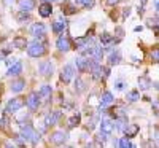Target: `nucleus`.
<instances>
[{
  "label": "nucleus",
  "instance_id": "nucleus-1",
  "mask_svg": "<svg viewBox=\"0 0 159 148\" xmlns=\"http://www.w3.org/2000/svg\"><path fill=\"white\" fill-rule=\"evenodd\" d=\"M27 54L30 58H35V59L45 56L46 54V42H45V40H42V38H38V40H35V42H32L27 46Z\"/></svg>",
  "mask_w": 159,
  "mask_h": 148
},
{
  "label": "nucleus",
  "instance_id": "nucleus-2",
  "mask_svg": "<svg viewBox=\"0 0 159 148\" xmlns=\"http://www.w3.org/2000/svg\"><path fill=\"white\" fill-rule=\"evenodd\" d=\"M19 136H21L25 142H30L32 145H37V142L40 140V132H37L30 123L21 124V134H19Z\"/></svg>",
  "mask_w": 159,
  "mask_h": 148
},
{
  "label": "nucleus",
  "instance_id": "nucleus-3",
  "mask_svg": "<svg viewBox=\"0 0 159 148\" xmlns=\"http://www.w3.org/2000/svg\"><path fill=\"white\" fill-rule=\"evenodd\" d=\"M25 105V97H22V96H19V97H13V99H10L8 102H7V105H5V112L7 113H10V115H13V113H19L21 110H22V107Z\"/></svg>",
  "mask_w": 159,
  "mask_h": 148
},
{
  "label": "nucleus",
  "instance_id": "nucleus-4",
  "mask_svg": "<svg viewBox=\"0 0 159 148\" xmlns=\"http://www.w3.org/2000/svg\"><path fill=\"white\" fill-rule=\"evenodd\" d=\"M73 76H75L73 65H72V64H65L64 69H62V72H61V81H62L64 85H69L72 80H73Z\"/></svg>",
  "mask_w": 159,
  "mask_h": 148
},
{
  "label": "nucleus",
  "instance_id": "nucleus-5",
  "mask_svg": "<svg viewBox=\"0 0 159 148\" xmlns=\"http://www.w3.org/2000/svg\"><path fill=\"white\" fill-rule=\"evenodd\" d=\"M25 107L30 112H37L40 107V94L38 92H30L27 97H25Z\"/></svg>",
  "mask_w": 159,
  "mask_h": 148
},
{
  "label": "nucleus",
  "instance_id": "nucleus-6",
  "mask_svg": "<svg viewBox=\"0 0 159 148\" xmlns=\"http://www.w3.org/2000/svg\"><path fill=\"white\" fill-rule=\"evenodd\" d=\"M67 139H69V136H67V132H64V131H54L49 136V142L52 145H56V146L64 145L65 142H67Z\"/></svg>",
  "mask_w": 159,
  "mask_h": 148
},
{
  "label": "nucleus",
  "instance_id": "nucleus-7",
  "mask_svg": "<svg viewBox=\"0 0 159 148\" xmlns=\"http://www.w3.org/2000/svg\"><path fill=\"white\" fill-rule=\"evenodd\" d=\"M56 48L61 53H67L72 49V43H70V38L67 35H59L57 37V42H56Z\"/></svg>",
  "mask_w": 159,
  "mask_h": 148
},
{
  "label": "nucleus",
  "instance_id": "nucleus-8",
  "mask_svg": "<svg viewBox=\"0 0 159 148\" xmlns=\"http://www.w3.org/2000/svg\"><path fill=\"white\" fill-rule=\"evenodd\" d=\"M38 72L42 76H51L52 72H54V65H52L51 61H42L38 64Z\"/></svg>",
  "mask_w": 159,
  "mask_h": 148
},
{
  "label": "nucleus",
  "instance_id": "nucleus-9",
  "mask_svg": "<svg viewBox=\"0 0 159 148\" xmlns=\"http://www.w3.org/2000/svg\"><path fill=\"white\" fill-rule=\"evenodd\" d=\"M30 34L35 37V38H43L45 34H46V27L43 22H34L32 27H30Z\"/></svg>",
  "mask_w": 159,
  "mask_h": 148
},
{
  "label": "nucleus",
  "instance_id": "nucleus-10",
  "mask_svg": "<svg viewBox=\"0 0 159 148\" xmlns=\"http://www.w3.org/2000/svg\"><path fill=\"white\" fill-rule=\"evenodd\" d=\"M59 118H61V112L51 110V112H48L46 116H45V124H46V126H54V124H57Z\"/></svg>",
  "mask_w": 159,
  "mask_h": 148
},
{
  "label": "nucleus",
  "instance_id": "nucleus-11",
  "mask_svg": "<svg viewBox=\"0 0 159 148\" xmlns=\"http://www.w3.org/2000/svg\"><path fill=\"white\" fill-rule=\"evenodd\" d=\"M65 27H67V21L65 19H57V21L51 22V30H52V34H56V35L62 34Z\"/></svg>",
  "mask_w": 159,
  "mask_h": 148
},
{
  "label": "nucleus",
  "instance_id": "nucleus-12",
  "mask_svg": "<svg viewBox=\"0 0 159 148\" xmlns=\"http://www.w3.org/2000/svg\"><path fill=\"white\" fill-rule=\"evenodd\" d=\"M100 131L102 132H105V134H110L115 131V126H113V119H110V118H102V121H100Z\"/></svg>",
  "mask_w": 159,
  "mask_h": 148
},
{
  "label": "nucleus",
  "instance_id": "nucleus-13",
  "mask_svg": "<svg viewBox=\"0 0 159 148\" xmlns=\"http://www.w3.org/2000/svg\"><path fill=\"white\" fill-rule=\"evenodd\" d=\"M22 73V61H16L11 67H8V72H7V76H18Z\"/></svg>",
  "mask_w": 159,
  "mask_h": 148
},
{
  "label": "nucleus",
  "instance_id": "nucleus-14",
  "mask_svg": "<svg viewBox=\"0 0 159 148\" xmlns=\"http://www.w3.org/2000/svg\"><path fill=\"white\" fill-rule=\"evenodd\" d=\"M115 102V97H113V94L110 91H103L102 92V96H100V107L102 109H105V107H108Z\"/></svg>",
  "mask_w": 159,
  "mask_h": 148
},
{
  "label": "nucleus",
  "instance_id": "nucleus-15",
  "mask_svg": "<svg viewBox=\"0 0 159 148\" xmlns=\"http://www.w3.org/2000/svg\"><path fill=\"white\" fill-rule=\"evenodd\" d=\"M25 88V80L24 78H18V80H13L10 83V89L11 92H21Z\"/></svg>",
  "mask_w": 159,
  "mask_h": 148
},
{
  "label": "nucleus",
  "instance_id": "nucleus-16",
  "mask_svg": "<svg viewBox=\"0 0 159 148\" xmlns=\"http://www.w3.org/2000/svg\"><path fill=\"white\" fill-rule=\"evenodd\" d=\"M123 61V56H121V51L119 49H115L110 53V56H108V65H118V64H121Z\"/></svg>",
  "mask_w": 159,
  "mask_h": 148
},
{
  "label": "nucleus",
  "instance_id": "nucleus-17",
  "mask_svg": "<svg viewBox=\"0 0 159 148\" xmlns=\"http://www.w3.org/2000/svg\"><path fill=\"white\" fill-rule=\"evenodd\" d=\"M38 94L40 97L45 99V100H49L51 99V94H52V86L51 85H42L38 89Z\"/></svg>",
  "mask_w": 159,
  "mask_h": 148
},
{
  "label": "nucleus",
  "instance_id": "nucleus-18",
  "mask_svg": "<svg viewBox=\"0 0 159 148\" xmlns=\"http://www.w3.org/2000/svg\"><path fill=\"white\" fill-rule=\"evenodd\" d=\"M38 15L42 18H49L52 15V5L51 3H42L38 7Z\"/></svg>",
  "mask_w": 159,
  "mask_h": 148
},
{
  "label": "nucleus",
  "instance_id": "nucleus-19",
  "mask_svg": "<svg viewBox=\"0 0 159 148\" xmlns=\"http://www.w3.org/2000/svg\"><path fill=\"white\" fill-rule=\"evenodd\" d=\"M139 131H140V126H139V124L130 123V124H127V127L124 129V134H126V137L132 139V137H135L137 134H139Z\"/></svg>",
  "mask_w": 159,
  "mask_h": 148
},
{
  "label": "nucleus",
  "instance_id": "nucleus-20",
  "mask_svg": "<svg viewBox=\"0 0 159 148\" xmlns=\"http://www.w3.org/2000/svg\"><path fill=\"white\" fill-rule=\"evenodd\" d=\"M18 5L21 8V11H32L35 8V0H18Z\"/></svg>",
  "mask_w": 159,
  "mask_h": 148
},
{
  "label": "nucleus",
  "instance_id": "nucleus-21",
  "mask_svg": "<svg viewBox=\"0 0 159 148\" xmlns=\"http://www.w3.org/2000/svg\"><path fill=\"white\" fill-rule=\"evenodd\" d=\"M151 85H153V81H151L148 76H140V78H139V88H140V91H147V89H150Z\"/></svg>",
  "mask_w": 159,
  "mask_h": 148
},
{
  "label": "nucleus",
  "instance_id": "nucleus-22",
  "mask_svg": "<svg viewBox=\"0 0 159 148\" xmlns=\"http://www.w3.org/2000/svg\"><path fill=\"white\" fill-rule=\"evenodd\" d=\"M13 46H16L18 49H24L25 46H29V43L25 40V37H15L13 38Z\"/></svg>",
  "mask_w": 159,
  "mask_h": 148
},
{
  "label": "nucleus",
  "instance_id": "nucleus-23",
  "mask_svg": "<svg viewBox=\"0 0 159 148\" xmlns=\"http://www.w3.org/2000/svg\"><path fill=\"white\" fill-rule=\"evenodd\" d=\"M103 51H105V48H103V46H96L91 59H94L96 62H99V64H100V61L103 59Z\"/></svg>",
  "mask_w": 159,
  "mask_h": 148
},
{
  "label": "nucleus",
  "instance_id": "nucleus-24",
  "mask_svg": "<svg viewBox=\"0 0 159 148\" xmlns=\"http://www.w3.org/2000/svg\"><path fill=\"white\" fill-rule=\"evenodd\" d=\"M75 7L80 8H92L94 7V0H73Z\"/></svg>",
  "mask_w": 159,
  "mask_h": 148
},
{
  "label": "nucleus",
  "instance_id": "nucleus-25",
  "mask_svg": "<svg viewBox=\"0 0 159 148\" xmlns=\"http://www.w3.org/2000/svg\"><path fill=\"white\" fill-rule=\"evenodd\" d=\"M100 43H102V46H110V45H113V37H111L110 34H107V32H103V34L100 35Z\"/></svg>",
  "mask_w": 159,
  "mask_h": 148
},
{
  "label": "nucleus",
  "instance_id": "nucleus-26",
  "mask_svg": "<svg viewBox=\"0 0 159 148\" xmlns=\"http://www.w3.org/2000/svg\"><path fill=\"white\" fill-rule=\"evenodd\" d=\"M139 99H140V92H139L137 89L129 91V92L126 94V100H127V102H130V104H132V102H137Z\"/></svg>",
  "mask_w": 159,
  "mask_h": 148
},
{
  "label": "nucleus",
  "instance_id": "nucleus-27",
  "mask_svg": "<svg viewBox=\"0 0 159 148\" xmlns=\"http://www.w3.org/2000/svg\"><path fill=\"white\" fill-rule=\"evenodd\" d=\"M16 19H18L19 22H22V24H24V22L27 24V22H30L32 18H30V15H29L27 11H19L18 15H16Z\"/></svg>",
  "mask_w": 159,
  "mask_h": 148
},
{
  "label": "nucleus",
  "instance_id": "nucleus-28",
  "mask_svg": "<svg viewBox=\"0 0 159 148\" xmlns=\"http://www.w3.org/2000/svg\"><path fill=\"white\" fill-rule=\"evenodd\" d=\"M84 89H86V83L83 81L81 78H76V80H75V92H76V94H81Z\"/></svg>",
  "mask_w": 159,
  "mask_h": 148
},
{
  "label": "nucleus",
  "instance_id": "nucleus-29",
  "mask_svg": "<svg viewBox=\"0 0 159 148\" xmlns=\"http://www.w3.org/2000/svg\"><path fill=\"white\" fill-rule=\"evenodd\" d=\"M118 148H137L134 143H132L127 137H123L119 139V143H118Z\"/></svg>",
  "mask_w": 159,
  "mask_h": 148
},
{
  "label": "nucleus",
  "instance_id": "nucleus-30",
  "mask_svg": "<svg viewBox=\"0 0 159 148\" xmlns=\"http://www.w3.org/2000/svg\"><path fill=\"white\" fill-rule=\"evenodd\" d=\"M80 123H81V115H80V113H76V115H73V116L69 119V127L80 126Z\"/></svg>",
  "mask_w": 159,
  "mask_h": 148
},
{
  "label": "nucleus",
  "instance_id": "nucleus-31",
  "mask_svg": "<svg viewBox=\"0 0 159 148\" xmlns=\"http://www.w3.org/2000/svg\"><path fill=\"white\" fill-rule=\"evenodd\" d=\"M107 139H108V134H105V132H99L97 134V136H96V139H94V142H97V143H105V142H107Z\"/></svg>",
  "mask_w": 159,
  "mask_h": 148
},
{
  "label": "nucleus",
  "instance_id": "nucleus-32",
  "mask_svg": "<svg viewBox=\"0 0 159 148\" xmlns=\"http://www.w3.org/2000/svg\"><path fill=\"white\" fill-rule=\"evenodd\" d=\"M62 13H65V15H75V13H76V7L65 5V7H62Z\"/></svg>",
  "mask_w": 159,
  "mask_h": 148
},
{
  "label": "nucleus",
  "instance_id": "nucleus-33",
  "mask_svg": "<svg viewBox=\"0 0 159 148\" xmlns=\"http://www.w3.org/2000/svg\"><path fill=\"white\" fill-rule=\"evenodd\" d=\"M150 59H151L153 62L159 64V48H156V49H153V51L150 53Z\"/></svg>",
  "mask_w": 159,
  "mask_h": 148
},
{
  "label": "nucleus",
  "instance_id": "nucleus-34",
  "mask_svg": "<svg viewBox=\"0 0 159 148\" xmlns=\"http://www.w3.org/2000/svg\"><path fill=\"white\" fill-rule=\"evenodd\" d=\"M115 89L116 91H124L126 89V83L123 81V80H118V81L115 83Z\"/></svg>",
  "mask_w": 159,
  "mask_h": 148
},
{
  "label": "nucleus",
  "instance_id": "nucleus-35",
  "mask_svg": "<svg viewBox=\"0 0 159 148\" xmlns=\"http://www.w3.org/2000/svg\"><path fill=\"white\" fill-rule=\"evenodd\" d=\"M110 76V67H103L102 65V80H107Z\"/></svg>",
  "mask_w": 159,
  "mask_h": 148
},
{
  "label": "nucleus",
  "instance_id": "nucleus-36",
  "mask_svg": "<svg viewBox=\"0 0 159 148\" xmlns=\"http://www.w3.org/2000/svg\"><path fill=\"white\" fill-rule=\"evenodd\" d=\"M157 24H159L157 18H150V19H148V22H147V25H148V27H151V29L154 27V25H157Z\"/></svg>",
  "mask_w": 159,
  "mask_h": 148
},
{
  "label": "nucleus",
  "instance_id": "nucleus-37",
  "mask_svg": "<svg viewBox=\"0 0 159 148\" xmlns=\"http://www.w3.org/2000/svg\"><path fill=\"white\" fill-rule=\"evenodd\" d=\"M105 2H107L108 7H115V5H118L119 2H121V0H105Z\"/></svg>",
  "mask_w": 159,
  "mask_h": 148
},
{
  "label": "nucleus",
  "instance_id": "nucleus-38",
  "mask_svg": "<svg viewBox=\"0 0 159 148\" xmlns=\"http://www.w3.org/2000/svg\"><path fill=\"white\" fill-rule=\"evenodd\" d=\"M130 11H132V10H130V7H126V8L123 10V18H127V16L130 15Z\"/></svg>",
  "mask_w": 159,
  "mask_h": 148
},
{
  "label": "nucleus",
  "instance_id": "nucleus-39",
  "mask_svg": "<svg viewBox=\"0 0 159 148\" xmlns=\"http://www.w3.org/2000/svg\"><path fill=\"white\" fill-rule=\"evenodd\" d=\"M7 126V119L5 118H0V127H5Z\"/></svg>",
  "mask_w": 159,
  "mask_h": 148
},
{
  "label": "nucleus",
  "instance_id": "nucleus-40",
  "mask_svg": "<svg viewBox=\"0 0 159 148\" xmlns=\"http://www.w3.org/2000/svg\"><path fill=\"white\" fill-rule=\"evenodd\" d=\"M143 30V25H137V27L134 29V32H142Z\"/></svg>",
  "mask_w": 159,
  "mask_h": 148
},
{
  "label": "nucleus",
  "instance_id": "nucleus-41",
  "mask_svg": "<svg viewBox=\"0 0 159 148\" xmlns=\"http://www.w3.org/2000/svg\"><path fill=\"white\" fill-rule=\"evenodd\" d=\"M137 11H139V15H143V13H145V8H143V7H139Z\"/></svg>",
  "mask_w": 159,
  "mask_h": 148
},
{
  "label": "nucleus",
  "instance_id": "nucleus-42",
  "mask_svg": "<svg viewBox=\"0 0 159 148\" xmlns=\"http://www.w3.org/2000/svg\"><path fill=\"white\" fill-rule=\"evenodd\" d=\"M52 2H56V0H42V3H52Z\"/></svg>",
  "mask_w": 159,
  "mask_h": 148
},
{
  "label": "nucleus",
  "instance_id": "nucleus-43",
  "mask_svg": "<svg viewBox=\"0 0 159 148\" xmlns=\"http://www.w3.org/2000/svg\"><path fill=\"white\" fill-rule=\"evenodd\" d=\"M3 2H5V3H7V5H11V3H13V2H15V0H3Z\"/></svg>",
  "mask_w": 159,
  "mask_h": 148
},
{
  "label": "nucleus",
  "instance_id": "nucleus-44",
  "mask_svg": "<svg viewBox=\"0 0 159 148\" xmlns=\"http://www.w3.org/2000/svg\"><path fill=\"white\" fill-rule=\"evenodd\" d=\"M5 148H18V146H16V145H11V143H8Z\"/></svg>",
  "mask_w": 159,
  "mask_h": 148
},
{
  "label": "nucleus",
  "instance_id": "nucleus-45",
  "mask_svg": "<svg viewBox=\"0 0 159 148\" xmlns=\"http://www.w3.org/2000/svg\"><path fill=\"white\" fill-rule=\"evenodd\" d=\"M153 88L154 89H159V83H153Z\"/></svg>",
  "mask_w": 159,
  "mask_h": 148
},
{
  "label": "nucleus",
  "instance_id": "nucleus-46",
  "mask_svg": "<svg viewBox=\"0 0 159 148\" xmlns=\"http://www.w3.org/2000/svg\"><path fill=\"white\" fill-rule=\"evenodd\" d=\"M140 2H142V5H145V3H147V2H148V0H140Z\"/></svg>",
  "mask_w": 159,
  "mask_h": 148
},
{
  "label": "nucleus",
  "instance_id": "nucleus-47",
  "mask_svg": "<svg viewBox=\"0 0 159 148\" xmlns=\"http://www.w3.org/2000/svg\"><path fill=\"white\" fill-rule=\"evenodd\" d=\"M156 10H157V13H159V3H157V5H156Z\"/></svg>",
  "mask_w": 159,
  "mask_h": 148
}]
</instances>
